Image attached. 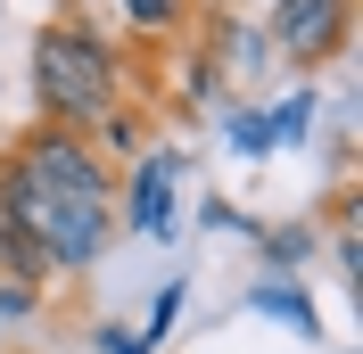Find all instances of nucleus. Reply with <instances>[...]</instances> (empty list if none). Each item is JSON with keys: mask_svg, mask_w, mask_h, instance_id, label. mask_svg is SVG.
Masks as SVG:
<instances>
[{"mask_svg": "<svg viewBox=\"0 0 363 354\" xmlns=\"http://www.w3.org/2000/svg\"><path fill=\"white\" fill-rule=\"evenodd\" d=\"M256 305H264V313H281V321H297V330H314V305H297L289 288H256Z\"/></svg>", "mask_w": 363, "mask_h": 354, "instance_id": "nucleus-8", "label": "nucleus"}, {"mask_svg": "<svg viewBox=\"0 0 363 354\" xmlns=\"http://www.w3.org/2000/svg\"><path fill=\"white\" fill-rule=\"evenodd\" d=\"M174 181H182V149H149L133 190L116 198V215H133L140 239H174Z\"/></svg>", "mask_w": 363, "mask_h": 354, "instance_id": "nucleus-4", "label": "nucleus"}, {"mask_svg": "<svg viewBox=\"0 0 363 354\" xmlns=\"http://www.w3.org/2000/svg\"><path fill=\"white\" fill-rule=\"evenodd\" d=\"M133 99L124 83V50L83 17H58L33 33V124H58V132H99L116 108Z\"/></svg>", "mask_w": 363, "mask_h": 354, "instance_id": "nucleus-1", "label": "nucleus"}, {"mask_svg": "<svg viewBox=\"0 0 363 354\" xmlns=\"http://www.w3.org/2000/svg\"><path fill=\"white\" fill-rule=\"evenodd\" d=\"M33 305H42L33 288H17V280H0V313H33Z\"/></svg>", "mask_w": 363, "mask_h": 354, "instance_id": "nucleus-11", "label": "nucleus"}, {"mask_svg": "<svg viewBox=\"0 0 363 354\" xmlns=\"http://www.w3.org/2000/svg\"><path fill=\"white\" fill-rule=\"evenodd\" d=\"M174 313H182V280H174V288H157V305H149V330H133V338H140V354H149L165 330H174Z\"/></svg>", "mask_w": 363, "mask_h": 354, "instance_id": "nucleus-7", "label": "nucleus"}, {"mask_svg": "<svg viewBox=\"0 0 363 354\" xmlns=\"http://www.w3.org/2000/svg\"><path fill=\"white\" fill-rule=\"evenodd\" d=\"M67 8H91V0H67Z\"/></svg>", "mask_w": 363, "mask_h": 354, "instance_id": "nucleus-12", "label": "nucleus"}, {"mask_svg": "<svg viewBox=\"0 0 363 354\" xmlns=\"http://www.w3.org/2000/svg\"><path fill=\"white\" fill-rule=\"evenodd\" d=\"M116 8H124V33H133V50L149 67H165V58L199 33V17H206L199 0H116Z\"/></svg>", "mask_w": 363, "mask_h": 354, "instance_id": "nucleus-5", "label": "nucleus"}, {"mask_svg": "<svg viewBox=\"0 0 363 354\" xmlns=\"http://www.w3.org/2000/svg\"><path fill=\"white\" fill-rule=\"evenodd\" d=\"M264 33H272V50H281L297 74H322L330 58H347V42H355V0H272Z\"/></svg>", "mask_w": 363, "mask_h": 354, "instance_id": "nucleus-3", "label": "nucleus"}, {"mask_svg": "<svg viewBox=\"0 0 363 354\" xmlns=\"http://www.w3.org/2000/svg\"><path fill=\"white\" fill-rule=\"evenodd\" d=\"M264 256H272V264H306V256H314V222H281V231H264Z\"/></svg>", "mask_w": 363, "mask_h": 354, "instance_id": "nucleus-6", "label": "nucleus"}, {"mask_svg": "<svg viewBox=\"0 0 363 354\" xmlns=\"http://www.w3.org/2000/svg\"><path fill=\"white\" fill-rule=\"evenodd\" d=\"M231 140H240V149H248V156H264V149H272L264 115H231Z\"/></svg>", "mask_w": 363, "mask_h": 354, "instance_id": "nucleus-9", "label": "nucleus"}, {"mask_svg": "<svg viewBox=\"0 0 363 354\" xmlns=\"http://www.w3.org/2000/svg\"><path fill=\"white\" fill-rule=\"evenodd\" d=\"M9 156H17L25 173L42 181V190H58V198H116V165L99 149H91L83 132H58V124H33L25 140H9Z\"/></svg>", "mask_w": 363, "mask_h": 354, "instance_id": "nucleus-2", "label": "nucleus"}, {"mask_svg": "<svg viewBox=\"0 0 363 354\" xmlns=\"http://www.w3.org/2000/svg\"><path fill=\"white\" fill-rule=\"evenodd\" d=\"M91 346H99V354H140V338H133V330H116V321H108V330L91 338Z\"/></svg>", "mask_w": 363, "mask_h": 354, "instance_id": "nucleus-10", "label": "nucleus"}]
</instances>
